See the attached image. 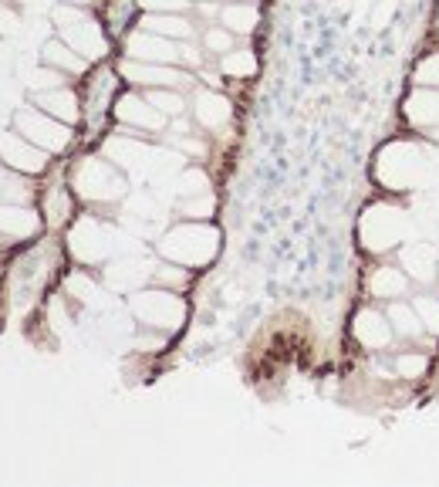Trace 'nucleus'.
Wrapping results in <instances>:
<instances>
[{
    "mask_svg": "<svg viewBox=\"0 0 439 487\" xmlns=\"http://www.w3.org/2000/svg\"><path fill=\"white\" fill-rule=\"evenodd\" d=\"M220 251V234L214 227H203V224H183L173 227L160 241V254L166 261H176L183 268H200L210 264Z\"/></svg>",
    "mask_w": 439,
    "mask_h": 487,
    "instance_id": "f257e3e1",
    "label": "nucleus"
},
{
    "mask_svg": "<svg viewBox=\"0 0 439 487\" xmlns=\"http://www.w3.org/2000/svg\"><path fill=\"white\" fill-rule=\"evenodd\" d=\"M409 216L399 207H389V203H379L372 210H365V220H361V244L365 251L372 254H386L392 247H402L406 237H409Z\"/></svg>",
    "mask_w": 439,
    "mask_h": 487,
    "instance_id": "f03ea898",
    "label": "nucleus"
},
{
    "mask_svg": "<svg viewBox=\"0 0 439 487\" xmlns=\"http://www.w3.org/2000/svg\"><path fill=\"white\" fill-rule=\"evenodd\" d=\"M71 187L78 189L81 200L88 203H115L125 197V179L108 160H81L71 173Z\"/></svg>",
    "mask_w": 439,
    "mask_h": 487,
    "instance_id": "7ed1b4c3",
    "label": "nucleus"
},
{
    "mask_svg": "<svg viewBox=\"0 0 439 487\" xmlns=\"http://www.w3.org/2000/svg\"><path fill=\"white\" fill-rule=\"evenodd\" d=\"M14 125H17V133L24 135V139H31L34 146H41L44 152H65L68 142H71V125L48 115L44 108L34 106L21 108L14 115Z\"/></svg>",
    "mask_w": 439,
    "mask_h": 487,
    "instance_id": "20e7f679",
    "label": "nucleus"
},
{
    "mask_svg": "<svg viewBox=\"0 0 439 487\" xmlns=\"http://www.w3.org/2000/svg\"><path fill=\"white\" fill-rule=\"evenodd\" d=\"M133 311L142 325L162 328V332H173L187 318V305L173 291H139L133 298Z\"/></svg>",
    "mask_w": 439,
    "mask_h": 487,
    "instance_id": "39448f33",
    "label": "nucleus"
},
{
    "mask_svg": "<svg viewBox=\"0 0 439 487\" xmlns=\"http://www.w3.org/2000/svg\"><path fill=\"white\" fill-rule=\"evenodd\" d=\"M115 119L122 122V135H133V139H142V133H160L166 125V115L146 95H122L115 102Z\"/></svg>",
    "mask_w": 439,
    "mask_h": 487,
    "instance_id": "423d86ee",
    "label": "nucleus"
},
{
    "mask_svg": "<svg viewBox=\"0 0 439 487\" xmlns=\"http://www.w3.org/2000/svg\"><path fill=\"white\" fill-rule=\"evenodd\" d=\"M386 152H392L396 156V173L392 176H382V183H386L389 189H413L419 179H426V152L423 149H416L413 142H392V146H386ZM382 166H389L386 160H379Z\"/></svg>",
    "mask_w": 439,
    "mask_h": 487,
    "instance_id": "0eeeda50",
    "label": "nucleus"
},
{
    "mask_svg": "<svg viewBox=\"0 0 439 487\" xmlns=\"http://www.w3.org/2000/svg\"><path fill=\"white\" fill-rule=\"evenodd\" d=\"M48 156H51V152L34 146V142L24 139L21 133L0 139V160H4V166H7V170H17V173H24V176L44 173V170H48Z\"/></svg>",
    "mask_w": 439,
    "mask_h": 487,
    "instance_id": "6e6552de",
    "label": "nucleus"
},
{
    "mask_svg": "<svg viewBox=\"0 0 439 487\" xmlns=\"http://www.w3.org/2000/svg\"><path fill=\"white\" fill-rule=\"evenodd\" d=\"M122 75L139 88H187L193 81L187 71L173 65H152V61H135V58L122 61Z\"/></svg>",
    "mask_w": 439,
    "mask_h": 487,
    "instance_id": "1a4fd4ad",
    "label": "nucleus"
},
{
    "mask_svg": "<svg viewBox=\"0 0 439 487\" xmlns=\"http://www.w3.org/2000/svg\"><path fill=\"white\" fill-rule=\"evenodd\" d=\"M352 335L359 342L361 349L369 352H386L392 342H396V332H392V322H389L386 311L379 308H361L355 318H352Z\"/></svg>",
    "mask_w": 439,
    "mask_h": 487,
    "instance_id": "9d476101",
    "label": "nucleus"
},
{
    "mask_svg": "<svg viewBox=\"0 0 439 487\" xmlns=\"http://www.w3.org/2000/svg\"><path fill=\"white\" fill-rule=\"evenodd\" d=\"M125 51H129V58H135V61H152V65H176V61L183 58L179 41L160 38V34L142 31V27L125 41Z\"/></svg>",
    "mask_w": 439,
    "mask_h": 487,
    "instance_id": "9b49d317",
    "label": "nucleus"
},
{
    "mask_svg": "<svg viewBox=\"0 0 439 487\" xmlns=\"http://www.w3.org/2000/svg\"><path fill=\"white\" fill-rule=\"evenodd\" d=\"M58 31H61V41H68V44H71V48H75L81 58H88V61H98V58H105L108 44H105V38H102V27L95 24L88 14H85L81 21H75V24L58 27Z\"/></svg>",
    "mask_w": 439,
    "mask_h": 487,
    "instance_id": "f8f14e48",
    "label": "nucleus"
},
{
    "mask_svg": "<svg viewBox=\"0 0 439 487\" xmlns=\"http://www.w3.org/2000/svg\"><path fill=\"white\" fill-rule=\"evenodd\" d=\"M369 295L375 301H396V298H406L409 295V288H413V278L399 268V264H382V268L369 271Z\"/></svg>",
    "mask_w": 439,
    "mask_h": 487,
    "instance_id": "ddd939ff",
    "label": "nucleus"
},
{
    "mask_svg": "<svg viewBox=\"0 0 439 487\" xmlns=\"http://www.w3.org/2000/svg\"><path fill=\"white\" fill-rule=\"evenodd\" d=\"M41 230V214L27 203H4L0 207V237L4 241H24Z\"/></svg>",
    "mask_w": 439,
    "mask_h": 487,
    "instance_id": "4468645a",
    "label": "nucleus"
},
{
    "mask_svg": "<svg viewBox=\"0 0 439 487\" xmlns=\"http://www.w3.org/2000/svg\"><path fill=\"white\" fill-rule=\"evenodd\" d=\"M399 268L413 278L416 284H429L436 278L439 271V261H436V251H433V244H402L399 247Z\"/></svg>",
    "mask_w": 439,
    "mask_h": 487,
    "instance_id": "2eb2a0df",
    "label": "nucleus"
},
{
    "mask_svg": "<svg viewBox=\"0 0 439 487\" xmlns=\"http://www.w3.org/2000/svg\"><path fill=\"white\" fill-rule=\"evenodd\" d=\"M406 119L413 129H436L439 125V88H423V85H416L413 95L406 98Z\"/></svg>",
    "mask_w": 439,
    "mask_h": 487,
    "instance_id": "dca6fc26",
    "label": "nucleus"
},
{
    "mask_svg": "<svg viewBox=\"0 0 439 487\" xmlns=\"http://www.w3.org/2000/svg\"><path fill=\"white\" fill-rule=\"evenodd\" d=\"M34 106L44 108L48 115L54 119L68 122V125H75L81 119V106H78V95L71 92V88H48V92H34Z\"/></svg>",
    "mask_w": 439,
    "mask_h": 487,
    "instance_id": "f3484780",
    "label": "nucleus"
},
{
    "mask_svg": "<svg viewBox=\"0 0 439 487\" xmlns=\"http://www.w3.org/2000/svg\"><path fill=\"white\" fill-rule=\"evenodd\" d=\"M193 115H197V122H200L203 129H224L226 122H230V115H233V106H230V98L220 92H206V88H200L197 92V108H193Z\"/></svg>",
    "mask_w": 439,
    "mask_h": 487,
    "instance_id": "a211bd4d",
    "label": "nucleus"
},
{
    "mask_svg": "<svg viewBox=\"0 0 439 487\" xmlns=\"http://www.w3.org/2000/svg\"><path fill=\"white\" fill-rule=\"evenodd\" d=\"M389 322H392V332H396V338H402V342H423L426 338V328H423V322H419V311L413 308V301H402V298H396V301H389Z\"/></svg>",
    "mask_w": 439,
    "mask_h": 487,
    "instance_id": "6ab92c4d",
    "label": "nucleus"
},
{
    "mask_svg": "<svg viewBox=\"0 0 439 487\" xmlns=\"http://www.w3.org/2000/svg\"><path fill=\"white\" fill-rule=\"evenodd\" d=\"M139 27L169 41H193V34H197L193 21H187L183 14H146V17L139 21Z\"/></svg>",
    "mask_w": 439,
    "mask_h": 487,
    "instance_id": "aec40b11",
    "label": "nucleus"
},
{
    "mask_svg": "<svg viewBox=\"0 0 439 487\" xmlns=\"http://www.w3.org/2000/svg\"><path fill=\"white\" fill-rule=\"evenodd\" d=\"M41 58H44V65L58 68V71H65V75H81L85 68H88V58H81L68 41H48L44 44V51H41Z\"/></svg>",
    "mask_w": 439,
    "mask_h": 487,
    "instance_id": "412c9836",
    "label": "nucleus"
},
{
    "mask_svg": "<svg viewBox=\"0 0 439 487\" xmlns=\"http://www.w3.org/2000/svg\"><path fill=\"white\" fill-rule=\"evenodd\" d=\"M261 21V14L253 7L251 0H230L220 7V24L233 34H253V27Z\"/></svg>",
    "mask_w": 439,
    "mask_h": 487,
    "instance_id": "4be33fe9",
    "label": "nucleus"
},
{
    "mask_svg": "<svg viewBox=\"0 0 439 487\" xmlns=\"http://www.w3.org/2000/svg\"><path fill=\"white\" fill-rule=\"evenodd\" d=\"M429 369V352L423 349H406L399 355H392V376H399L402 382H416L423 379Z\"/></svg>",
    "mask_w": 439,
    "mask_h": 487,
    "instance_id": "5701e85b",
    "label": "nucleus"
},
{
    "mask_svg": "<svg viewBox=\"0 0 439 487\" xmlns=\"http://www.w3.org/2000/svg\"><path fill=\"white\" fill-rule=\"evenodd\" d=\"M34 200V189L24 179V173H0V203H31Z\"/></svg>",
    "mask_w": 439,
    "mask_h": 487,
    "instance_id": "b1692460",
    "label": "nucleus"
},
{
    "mask_svg": "<svg viewBox=\"0 0 439 487\" xmlns=\"http://www.w3.org/2000/svg\"><path fill=\"white\" fill-rule=\"evenodd\" d=\"M220 68H224V75H230V78H251L253 71H257V58H253V51H247V48L226 51L220 54Z\"/></svg>",
    "mask_w": 439,
    "mask_h": 487,
    "instance_id": "393cba45",
    "label": "nucleus"
},
{
    "mask_svg": "<svg viewBox=\"0 0 439 487\" xmlns=\"http://www.w3.org/2000/svg\"><path fill=\"white\" fill-rule=\"evenodd\" d=\"M146 98L160 108L166 119H169V115L176 119V115H183V112H187V98H183L179 92H173V88H146Z\"/></svg>",
    "mask_w": 439,
    "mask_h": 487,
    "instance_id": "a878e982",
    "label": "nucleus"
},
{
    "mask_svg": "<svg viewBox=\"0 0 439 487\" xmlns=\"http://www.w3.org/2000/svg\"><path fill=\"white\" fill-rule=\"evenodd\" d=\"M44 216L51 220V227H61L68 216H71V197L65 193V187H54L44 197Z\"/></svg>",
    "mask_w": 439,
    "mask_h": 487,
    "instance_id": "bb28decb",
    "label": "nucleus"
},
{
    "mask_svg": "<svg viewBox=\"0 0 439 487\" xmlns=\"http://www.w3.org/2000/svg\"><path fill=\"white\" fill-rule=\"evenodd\" d=\"M413 308L419 311V322L426 328V335H439V295H416Z\"/></svg>",
    "mask_w": 439,
    "mask_h": 487,
    "instance_id": "cd10ccee",
    "label": "nucleus"
},
{
    "mask_svg": "<svg viewBox=\"0 0 439 487\" xmlns=\"http://www.w3.org/2000/svg\"><path fill=\"white\" fill-rule=\"evenodd\" d=\"M214 210H216L214 193H193L189 200L179 203V214L187 216V220H210Z\"/></svg>",
    "mask_w": 439,
    "mask_h": 487,
    "instance_id": "c85d7f7f",
    "label": "nucleus"
},
{
    "mask_svg": "<svg viewBox=\"0 0 439 487\" xmlns=\"http://www.w3.org/2000/svg\"><path fill=\"white\" fill-rule=\"evenodd\" d=\"M233 38H237V34L226 31L224 24H210L203 31V48L214 54H226V51H233Z\"/></svg>",
    "mask_w": 439,
    "mask_h": 487,
    "instance_id": "c756f323",
    "label": "nucleus"
},
{
    "mask_svg": "<svg viewBox=\"0 0 439 487\" xmlns=\"http://www.w3.org/2000/svg\"><path fill=\"white\" fill-rule=\"evenodd\" d=\"M156 281L166 284V288H173V291H183L189 284V271L183 268V264H176V261H169V264H162V268H156Z\"/></svg>",
    "mask_w": 439,
    "mask_h": 487,
    "instance_id": "7c9ffc66",
    "label": "nucleus"
},
{
    "mask_svg": "<svg viewBox=\"0 0 439 487\" xmlns=\"http://www.w3.org/2000/svg\"><path fill=\"white\" fill-rule=\"evenodd\" d=\"M413 81L416 85H423V88H439V51L426 54V58L416 65Z\"/></svg>",
    "mask_w": 439,
    "mask_h": 487,
    "instance_id": "2f4dec72",
    "label": "nucleus"
},
{
    "mask_svg": "<svg viewBox=\"0 0 439 487\" xmlns=\"http://www.w3.org/2000/svg\"><path fill=\"white\" fill-rule=\"evenodd\" d=\"M61 85H65V71H58L51 65L31 75V92H48V88H61Z\"/></svg>",
    "mask_w": 439,
    "mask_h": 487,
    "instance_id": "473e14b6",
    "label": "nucleus"
},
{
    "mask_svg": "<svg viewBox=\"0 0 439 487\" xmlns=\"http://www.w3.org/2000/svg\"><path fill=\"white\" fill-rule=\"evenodd\" d=\"M149 14H187L193 0H139Z\"/></svg>",
    "mask_w": 439,
    "mask_h": 487,
    "instance_id": "72a5a7b5",
    "label": "nucleus"
},
{
    "mask_svg": "<svg viewBox=\"0 0 439 487\" xmlns=\"http://www.w3.org/2000/svg\"><path fill=\"white\" fill-rule=\"evenodd\" d=\"M179 187H183V193H210V179H206V173H200V170H189Z\"/></svg>",
    "mask_w": 439,
    "mask_h": 487,
    "instance_id": "f704fd0d",
    "label": "nucleus"
},
{
    "mask_svg": "<svg viewBox=\"0 0 439 487\" xmlns=\"http://www.w3.org/2000/svg\"><path fill=\"white\" fill-rule=\"evenodd\" d=\"M176 149L193 152V156H203V152H206V142H200V139H189V135H179V139H176Z\"/></svg>",
    "mask_w": 439,
    "mask_h": 487,
    "instance_id": "c9c22d12",
    "label": "nucleus"
},
{
    "mask_svg": "<svg viewBox=\"0 0 439 487\" xmlns=\"http://www.w3.org/2000/svg\"><path fill=\"white\" fill-rule=\"evenodd\" d=\"M11 31H17V14L0 4V34H11Z\"/></svg>",
    "mask_w": 439,
    "mask_h": 487,
    "instance_id": "e433bc0d",
    "label": "nucleus"
},
{
    "mask_svg": "<svg viewBox=\"0 0 439 487\" xmlns=\"http://www.w3.org/2000/svg\"><path fill=\"white\" fill-rule=\"evenodd\" d=\"M65 4H78V7H88V4H95V0H65Z\"/></svg>",
    "mask_w": 439,
    "mask_h": 487,
    "instance_id": "4c0bfd02",
    "label": "nucleus"
},
{
    "mask_svg": "<svg viewBox=\"0 0 439 487\" xmlns=\"http://www.w3.org/2000/svg\"><path fill=\"white\" fill-rule=\"evenodd\" d=\"M436 31H439V7H436Z\"/></svg>",
    "mask_w": 439,
    "mask_h": 487,
    "instance_id": "58836bf2",
    "label": "nucleus"
},
{
    "mask_svg": "<svg viewBox=\"0 0 439 487\" xmlns=\"http://www.w3.org/2000/svg\"><path fill=\"white\" fill-rule=\"evenodd\" d=\"M193 4H203V0H193Z\"/></svg>",
    "mask_w": 439,
    "mask_h": 487,
    "instance_id": "ea45409f",
    "label": "nucleus"
},
{
    "mask_svg": "<svg viewBox=\"0 0 439 487\" xmlns=\"http://www.w3.org/2000/svg\"><path fill=\"white\" fill-rule=\"evenodd\" d=\"M436 278H439V271H436Z\"/></svg>",
    "mask_w": 439,
    "mask_h": 487,
    "instance_id": "a19ab883",
    "label": "nucleus"
},
{
    "mask_svg": "<svg viewBox=\"0 0 439 487\" xmlns=\"http://www.w3.org/2000/svg\"><path fill=\"white\" fill-rule=\"evenodd\" d=\"M0 4H4V0H0Z\"/></svg>",
    "mask_w": 439,
    "mask_h": 487,
    "instance_id": "79ce46f5",
    "label": "nucleus"
}]
</instances>
